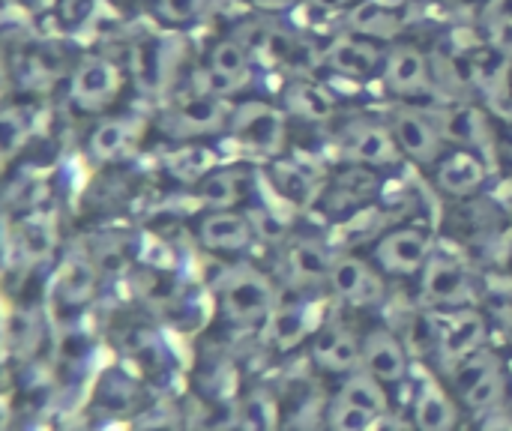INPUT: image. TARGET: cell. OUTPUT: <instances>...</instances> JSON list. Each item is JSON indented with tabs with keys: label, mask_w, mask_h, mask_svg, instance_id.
I'll return each mask as SVG.
<instances>
[{
	"label": "cell",
	"mask_w": 512,
	"mask_h": 431,
	"mask_svg": "<svg viewBox=\"0 0 512 431\" xmlns=\"http://www.w3.org/2000/svg\"><path fill=\"white\" fill-rule=\"evenodd\" d=\"M321 6H345V3H351V0H318Z\"/></svg>",
	"instance_id": "f35d334b"
},
{
	"label": "cell",
	"mask_w": 512,
	"mask_h": 431,
	"mask_svg": "<svg viewBox=\"0 0 512 431\" xmlns=\"http://www.w3.org/2000/svg\"><path fill=\"white\" fill-rule=\"evenodd\" d=\"M495 369H498L495 354H489V351H471L468 357H462L459 363H453V384L459 387V393H468L474 384H480Z\"/></svg>",
	"instance_id": "f1b7e54d"
},
{
	"label": "cell",
	"mask_w": 512,
	"mask_h": 431,
	"mask_svg": "<svg viewBox=\"0 0 512 431\" xmlns=\"http://www.w3.org/2000/svg\"><path fill=\"white\" fill-rule=\"evenodd\" d=\"M327 63L336 69V72H345V75H354V78H363V75H372L375 66H378V51L369 45V42H357V39H339L330 45L327 51Z\"/></svg>",
	"instance_id": "2e32d148"
},
{
	"label": "cell",
	"mask_w": 512,
	"mask_h": 431,
	"mask_svg": "<svg viewBox=\"0 0 512 431\" xmlns=\"http://www.w3.org/2000/svg\"><path fill=\"white\" fill-rule=\"evenodd\" d=\"M114 3H117V0H114Z\"/></svg>",
	"instance_id": "ab89813d"
},
{
	"label": "cell",
	"mask_w": 512,
	"mask_h": 431,
	"mask_svg": "<svg viewBox=\"0 0 512 431\" xmlns=\"http://www.w3.org/2000/svg\"><path fill=\"white\" fill-rule=\"evenodd\" d=\"M273 183H276L279 195L288 198L297 207H309L315 201V195H318L312 177L297 165H276L273 168Z\"/></svg>",
	"instance_id": "cb8c5ba5"
},
{
	"label": "cell",
	"mask_w": 512,
	"mask_h": 431,
	"mask_svg": "<svg viewBox=\"0 0 512 431\" xmlns=\"http://www.w3.org/2000/svg\"><path fill=\"white\" fill-rule=\"evenodd\" d=\"M462 396H465V402H468L471 411H492V408H498L501 399H504V375H501V369H495L492 375H486L480 384H474Z\"/></svg>",
	"instance_id": "f546056e"
},
{
	"label": "cell",
	"mask_w": 512,
	"mask_h": 431,
	"mask_svg": "<svg viewBox=\"0 0 512 431\" xmlns=\"http://www.w3.org/2000/svg\"><path fill=\"white\" fill-rule=\"evenodd\" d=\"M138 3L159 27H171V30L198 21L210 6V0H138Z\"/></svg>",
	"instance_id": "ffe728a7"
},
{
	"label": "cell",
	"mask_w": 512,
	"mask_h": 431,
	"mask_svg": "<svg viewBox=\"0 0 512 431\" xmlns=\"http://www.w3.org/2000/svg\"><path fill=\"white\" fill-rule=\"evenodd\" d=\"M330 282H333L336 294H342L348 300H366L369 294H378L375 276L354 258H339L330 267Z\"/></svg>",
	"instance_id": "ac0fdd59"
},
{
	"label": "cell",
	"mask_w": 512,
	"mask_h": 431,
	"mask_svg": "<svg viewBox=\"0 0 512 431\" xmlns=\"http://www.w3.org/2000/svg\"><path fill=\"white\" fill-rule=\"evenodd\" d=\"M198 198L210 210H228L240 198V186H237L234 171H210V174H204L201 183H198Z\"/></svg>",
	"instance_id": "d4e9b609"
},
{
	"label": "cell",
	"mask_w": 512,
	"mask_h": 431,
	"mask_svg": "<svg viewBox=\"0 0 512 431\" xmlns=\"http://www.w3.org/2000/svg\"><path fill=\"white\" fill-rule=\"evenodd\" d=\"M426 258H429V240L426 234L411 228L387 234L378 246V261L390 273H417L420 267H426Z\"/></svg>",
	"instance_id": "30bf717a"
},
{
	"label": "cell",
	"mask_w": 512,
	"mask_h": 431,
	"mask_svg": "<svg viewBox=\"0 0 512 431\" xmlns=\"http://www.w3.org/2000/svg\"><path fill=\"white\" fill-rule=\"evenodd\" d=\"M132 87L135 84H132L126 54L96 45V48L78 51L54 102H60L63 111L81 126L93 117H102L108 111L129 105Z\"/></svg>",
	"instance_id": "6da1fadb"
},
{
	"label": "cell",
	"mask_w": 512,
	"mask_h": 431,
	"mask_svg": "<svg viewBox=\"0 0 512 431\" xmlns=\"http://www.w3.org/2000/svg\"><path fill=\"white\" fill-rule=\"evenodd\" d=\"M312 357L327 372H345V369H354L360 363L363 351H360L357 339L348 330L327 327V330L318 333V339L312 345Z\"/></svg>",
	"instance_id": "5bb4252c"
},
{
	"label": "cell",
	"mask_w": 512,
	"mask_h": 431,
	"mask_svg": "<svg viewBox=\"0 0 512 431\" xmlns=\"http://www.w3.org/2000/svg\"><path fill=\"white\" fill-rule=\"evenodd\" d=\"M495 315L501 318V324L512 333V294H501L495 297Z\"/></svg>",
	"instance_id": "e575fe53"
},
{
	"label": "cell",
	"mask_w": 512,
	"mask_h": 431,
	"mask_svg": "<svg viewBox=\"0 0 512 431\" xmlns=\"http://www.w3.org/2000/svg\"><path fill=\"white\" fill-rule=\"evenodd\" d=\"M3 3H12V6H18V9H27V12H48V6L54 3V0H3Z\"/></svg>",
	"instance_id": "8d00e7d4"
},
{
	"label": "cell",
	"mask_w": 512,
	"mask_h": 431,
	"mask_svg": "<svg viewBox=\"0 0 512 431\" xmlns=\"http://www.w3.org/2000/svg\"><path fill=\"white\" fill-rule=\"evenodd\" d=\"M45 102L48 99L21 90H6L0 96V177L12 168L21 150L36 141Z\"/></svg>",
	"instance_id": "3957f363"
},
{
	"label": "cell",
	"mask_w": 512,
	"mask_h": 431,
	"mask_svg": "<svg viewBox=\"0 0 512 431\" xmlns=\"http://www.w3.org/2000/svg\"><path fill=\"white\" fill-rule=\"evenodd\" d=\"M294 48H297V39L288 30H282V27H267L264 39L258 45V51L267 60H273V63H288L291 54H294Z\"/></svg>",
	"instance_id": "d6a6232c"
},
{
	"label": "cell",
	"mask_w": 512,
	"mask_h": 431,
	"mask_svg": "<svg viewBox=\"0 0 512 431\" xmlns=\"http://www.w3.org/2000/svg\"><path fill=\"white\" fill-rule=\"evenodd\" d=\"M441 132L444 138L450 141H459V144H477L480 135H483V120L477 111L471 108H450L441 114Z\"/></svg>",
	"instance_id": "4316f807"
},
{
	"label": "cell",
	"mask_w": 512,
	"mask_h": 431,
	"mask_svg": "<svg viewBox=\"0 0 512 431\" xmlns=\"http://www.w3.org/2000/svg\"><path fill=\"white\" fill-rule=\"evenodd\" d=\"M414 420L420 429L447 431L456 426V408L450 405V399L435 384H426L417 405H414Z\"/></svg>",
	"instance_id": "d6986e66"
},
{
	"label": "cell",
	"mask_w": 512,
	"mask_h": 431,
	"mask_svg": "<svg viewBox=\"0 0 512 431\" xmlns=\"http://www.w3.org/2000/svg\"><path fill=\"white\" fill-rule=\"evenodd\" d=\"M423 297L435 306H462L471 300V279L459 264L435 258L423 270Z\"/></svg>",
	"instance_id": "ba28073f"
},
{
	"label": "cell",
	"mask_w": 512,
	"mask_h": 431,
	"mask_svg": "<svg viewBox=\"0 0 512 431\" xmlns=\"http://www.w3.org/2000/svg\"><path fill=\"white\" fill-rule=\"evenodd\" d=\"M255 228H252V219L246 216H237L228 210H210L201 225H198V237L207 249H216V252H231V249H243L249 240H252Z\"/></svg>",
	"instance_id": "9c48e42d"
},
{
	"label": "cell",
	"mask_w": 512,
	"mask_h": 431,
	"mask_svg": "<svg viewBox=\"0 0 512 431\" xmlns=\"http://www.w3.org/2000/svg\"><path fill=\"white\" fill-rule=\"evenodd\" d=\"M345 150L360 159V162H369V165H384V162H393L396 159V144L393 138L381 129V126H372V123H357L354 129H348L345 135Z\"/></svg>",
	"instance_id": "9a60e30c"
},
{
	"label": "cell",
	"mask_w": 512,
	"mask_h": 431,
	"mask_svg": "<svg viewBox=\"0 0 512 431\" xmlns=\"http://www.w3.org/2000/svg\"><path fill=\"white\" fill-rule=\"evenodd\" d=\"M411 333H414V345H417L420 351H429V348H435V351H438V342H441V330H438V324H435L432 318L420 315V318L414 321Z\"/></svg>",
	"instance_id": "836d02e7"
},
{
	"label": "cell",
	"mask_w": 512,
	"mask_h": 431,
	"mask_svg": "<svg viewBox=\"0 0 512 431\" xmlns=\"http://www.w3.org/2000/svg\"><path fill=\"white\" fill-rule=\"evenodd\" d=\"M495 45H498L504 54H512V21L498 24V30H495Z\"/></svg>",
	"instance_id": "d590c367"
},
{
	"label": "cell",
	"mask_w": 512,
	"mask_h": 431,
	"mask_svg": "<svg viewBox=\"0 0 512 431\" xmlns=\"http://www.w3.org/2000/svg\"><path fill=\"white\" fill-rule=\"evenodd\" d=\"M255 6H261V9H285V6H291L294 0H252Z\"/></svg>",
	"instance_id": "74e56055"
},
{
	"label": "cell",
	"mask_w": 512,
	"mask_h": 431,
	"mask_svg": "<svg viewBox=\"0 0 512 431\" xmlns=\"http://www.w3.org/2000/svg\"><path fill=\"white\" fill-rule=\"evenodd\" d=\"M231 129H234V135L243 144H249L255 150H264V153H273L282 144V135H285L282 117L270 105H264V102L240 105L231 114Z\"/></svg>",
	"instance_id": "52a82bcc"
},
{
	"label": "cell",
	"mask_w": 512,
	"mask_h": 431,
	"mask_svg": "<svg viewBox=\"0 0 512 431\" xmlns=\"http://www.w3.org/2000/svg\"><path fill=\"white\" fill-rule=\"evenodd\" d=\"M222 123H225V105H222V99L198 87L195 93L180 96V99L162 114V120H159L156 126H159L165 135L186 141V138H195V135L216 132Z\"/></svg>",
	"instance_id": "277c9868"
},
{
	"label": "cell",
	"mask_w": 512,
	"mask_h": 431,
	"mask_svg": "<svg viewBox=\"0 0 512 431\" xmlns=\"http://www.w3.org/2000/svg\"><path fill=\"white\" fill-rule=\"evenodd\" d=\"M375 423V414H369V411H363V408H357V405H351L348 399H336L333 402V408H330V426L339 431H363L369 429Z\"/></svg>",
	"instance_id": "4dcf8cb0"
},
{
	"label": "cell",
	"mask_w": 512,
	"mask_h": 431,
	"mask_svg": "<svg viewBox=\"0 0 512 431\" xmlns=\"http://www.w3.org/2000/svg\"><path fill=\"white\" fill-rule=\"evenodd\" d=\"M288 108H291V114H297L303 120H327L336 105L327 96V90H321L315 84H294L288 90Z\"/></svg>",
	"instance_id": "603a6c76"
},
{
	"label": "cell",
	"mask_w": 512,
	"mask_h": 431,
	"mask_svg": "<svg viewBox=\"0 0 512 431\" xmlns=\"http://www.w3.org/2000/svg\"><path fill=\"white\" fill-rule=\"evenodd\" d=\"M363 363H366L369 375H375L378 381H402L405 372H408L405 348L399 345V339L393 333H384V330H375L366 339Z\"/></svg>",
	"instance_id": "7c38bea8"
},
{
	"label": "cell",
	"mask_w": 512,
	"mask_h": 431,
	"mask_svg": "<svg viewBox=\"0 0 512 431\" xmlns=\"http://www.w3.org/2000/svg\"><path fill=\"white\" fill-rule=\"evenodd\" d=\"M351 27L366 36H393L399 30V18L390 9H384L381 3L366 0L351 12Z\"/></svg>",
	"instance_id": "484cf974"
},
{
	"label": "cell",
	"mask_w": 512,
	"mask_h": 431,
	"mask_svg": "<svg viewBox=\"0 0 512 431\" xmlns=\"http://www.w3.org/2000/svg\"><path fill=\"white\" fill-rule=\"evenodd\" d=\"M219 294H222V309L231 321H240V324H249L261 315L270 312V303H273V288L270 282L249 270V267H234L225 273L222 285H219Z\"/></svg>",
	"instance_id": "5b68a950"
},
{
	"label": "cell",
	"mask_w": 512,
	"mask_h": 431,
	"mask_svg": "<svg viewBox=\"0 0 512 431\" xmlns=\"http://www.w3.org/2000/svg\"><path fill=\"white\" fill-rule=\"evenodd\" d=\"M246 69H249V48L237 36H225L210 48L207 66L198 72V87L219 99L231 96L246 84L249 78Z\"/></svg>",
	"instance_id": "8992f818"
},
{
	"label": "cell",
	"mask_w": 512,
	"mask_h": 431,
	"mask_svg": "<svg viewBox=\"0 0 512 431\" xmlns=\"http://www.w3.org/2000/svg\"><path fill=\"white\" fill-rule=\"evenodd\" d=\"M483 162L480 159H474V156H468V153H459V156H453L444 168H441V174H438V183H441V189L444 192H450V195H465V192H474L480 183H483Z\"/></svg>",
	"instance_id": "44dd1931"
},
{
	"label": "cell",
	"mask_w": 512,
	"mask_h": 431,
	"mask_svg": "<svg viewBox=\"0 0 512 431\" xmlns=\"http://www.w3.org/2000/svg\"><path fill=\"white\" fill-rule=\"evenodd\" d=\"M486 336V321L477 312H462L453 318V324L447 330H441V342H438V354L441 360H447L450 366L459 363L462 357H468L471 351L480 348Z\"/></svg>",
	"instance_id": "4fadbf2b"
},
{
	"label": "cell",
	"mask_w": 512,
	"mask_h": 431,
	"mask_svg": "<svg viewBox=\"0 0 512 431\" xmlns=\"http://www.w3.org/2000/svg\"><path fill=\"white\" fill-rule=\"evenodd\" d=\"M387 84L396 93H414L426 84V57L417 48H399L387 63Z\"/></svg>",
	"instance_id": "e0dca14e"
},
{
	"label": "cell",
	"mask_w": 512,
	"mask_h": 431,
	"mask_svg": "<svg viewBox=\"0 0 512 431\" xmlns=\"http://www.w3.org/2000/svg\"><path fill=\"white\" fill-rule=\"evenodd\" d=\"M288 264H291L294 279H300V282H321V279L330 276V267H333L327 252L318 243H312V240H300L291 249Z\"/></svg>",
	"instance_id": "7402d4cb"
},
{
	"label": "cell",
	"mask_w": 512,
	"mask_h": 431,
	"mask_svg": "<svg viewBox=\"0 0 512 431\" xmlns=\"http://www.w3.org/2000/svg\"><path fill=\"white\" fill-rule=\"evenodd\" d=\"M144 132H147L144 117L135 114L129 105L108 111L102 117H93V120L81 123V135H78L81 159L93 171L111 168V165H126L129 156L138 150Z\"/></svg>",
	"instance_id": "7a4b0ae2"
},
{
	"label": "cell",
	"mask_w": 512,
	"mask_h": 431,
	"mask_svg": "<svg viewBox=\"0 0 512 431\" xmlns=\"http://www.w3.org/2000/svg\"><path fill=\"white\" fill-rule=\"evenodd\" d=\"M375 381H378L375 375H354L345 384L342 399H348L351 405H357V408H363V411H369L375 417L384 414L387 411V396H384L381 384H375Z\"/></svg>",
	"instance_id": "83f0119b"
},
{
	"label": "cell",
	"mask_w": 512,
	"mask_h": 431,
	"mask_svg": "<svg viewBox=\"0 0 512 431\" xmlns=\"http://www.w3.org/2000/svg\"><path fill=\"white\" fill-rule=\"evenodd\" d=\"M393 129H396V144L411 153L417 162H435L438 150H441V135L435 132V126L411 108L396 111L393 117Z\"/></svg>",
	"instance_id": "8fae6325"
},
{
	"label": "cell",
	"mask_w": 512,
	"mask_h": 431,
	"mask_svg": "<svg viewBox=\"0 0 512 431\" xmlns=\"http://www.w3.org/2000/svg\"><path fill=\"white\" fill-rule=\"evenodd\" d=\"M270 333H273V339H276L282 348H288V345L300 342V336L306 333L303 312H300V309H279V312H273Z\"/></svg>",
	"instance_id": "1f68e13d"
}]
</instances>
